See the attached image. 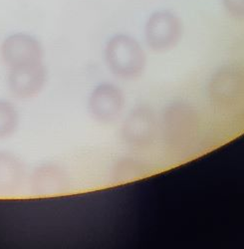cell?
<instances>
[{"instance_id":"obj_3","label":"cell","mask_w":244,"mask_h":249,"mask_svg":"<svg viewBox=\"0 0 244 249\" xmlns=\"http://www.w3.org/2000/svg\"><path fill=\"white\" fill-rule=\"evenodd\" d=\"M227 11L236 19H244V0H222Z\"/></svg>"},{"instance_id":"obj_1","label":"cell","mask_w":244,"mask_h":249,"mask_svg":"<svg viewBox=\"0 0 244 249\" xmlns=\"http://www.w3.org/2000/svg\"><path fill=\"white\" fill-rule=\"evenodd\" d=\"M182 22L171 11H157L151 15L146 25V39L151 49L164 52L174 48L181 38Z\"/></svg>"},{"instance_id":"obj_2","label":"cell","mask_w":244,"mask_h":249,"mask_svg":"<svg viewBox=\"0 0 244 249\" xmlns=\"http://www.w3.org/2000/svg\"><path fill=\"white\" fill-rule=\"evenodd\" d=\"M2 52L10 62H28L39 59L41 55V47L34 38L17 34L5 40Z\"/></svg>"}]
</instances>
